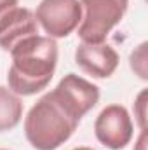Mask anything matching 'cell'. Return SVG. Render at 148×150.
I'll list each match as a JSON object with an SVG mask.
<instances>
[{"instance_id":"obj_1","label":"cell","mask_w":148,"mask_h":150,"mask_svg":"<svg viewBox=\"0 0 148 150\" xmlns=\"http://www.w3.org/2000/svg\"><path fill=\"white\" fill-rule=\"evenodd\" d=\"M12 65L7 74L9 89L18 96H32L45 89L56 72L58 44L51 37L33 35L11 51Z\"/></svg>"},{"instance_id":"obj_2","label":"cell","mask_w":148,"mask_h":150,"mask_svg":"<svg viewBox=\"0 0 148 150\" xmlns=\"http://www.w3.org/2000/svg\"><path fill=\"white\" fill-rule=\"evenodd\" d=\"M78 122L47 93L30 108L25 119V134L35 150H56L70 140Z\"/></svg>"},{"instance_id":"obj_3","label":"cell","mask_w":148,"mask_h":150,"mask_svg":"<svg viewBox=\"0 0 148 150\" xmlns=\"http://www.w3.org/2000/svg\"><path fill=\"white\" fill-rule=\"evenodd\" d=\"M82 19L78 37L87 44H101L122 21L129 0H80Z\"/></svg>"},{"instance_id":"obj_4","label":"cell","mask_w":148,"mask_h":150,"mask_svg":"<svg viewBox=\"0 0 148 150\" xmlns=\"http://www.w3.org/2000/svg\"><path fill=\"white\" fill-rule=\"evenodd\" d=\"M35 19L47 37L65 38L78 28L82 9L78 0H42L37 7Z\"/></svg>"},{"instance_id":"obj_5","label":"cell","mask_w":148,"mask_h":150,"mask_svg":"<svg viewBox=\"0 0 148 150\" xmlns=\"http://www.w3.org/2000/svg\"><path fill=\"white\" fill-rule=\"evenodd\" d=\"M51 94L77 120H82V117L99 101V87L75 74L65 75L51 91Z\"/></svg>"},{"instance_id":"obj_6","label":"cell","mask_w":148,"mask_h":150,"mask_svg":"<svg viewBox=\"0 0 148 150\" xmlns=\"http://www.w3.org/2000/svg\"><path fill=\"white\" fill-rule=\"evenodd\" d=\"M94 133L99 143L111 150H120L129 145L132 138V120L122 105H110L103 108L96 122Z\"/></svg>"},{"instance_id":"obj_7","label":"cell","mask_w":148,"mask_h":150,"mask_svg":"<svg viewBox=\"0 0 148 150\" xmlns=\"http://www.w3.org/2000/svg\"><path fill=\"white\" fill-rule=\"evenodd\" d=\"M75 63L94 79H108L118 67V54L111 45L105 42H82L75 51Z\"/></svg>"},{"instance_id":"obj_8","label":"cell","mask_w":148,"mask_h":150,"mask_svg":"<svg viewBox=\"0 0 148 150\" xmlns=\"http://www.w3.org/2000/svg\"><path fill=\"white\" fill-rule=\"evenodd\" d=\"M33 35H38V23L35 19V14L30 9L19 5L12 14V18L9 19L7 26L0 33V47L11 52L14 45Z\"/></svg>"},{"instance_id":"obj_9","label":"cell","mask_w":148,"mask_h":150,"mask_svg":"<svg viewBox=\"0 0 148 150\" xmlns=\"http://www.w3.org/2000/svg\"><path fill=\"white\" fill-rule=\"evenodd\" d=\"M23 117V101L9 87L0 86V133L14 129Z\"/></svg>"},{"instance_id":"obj_10","label":"cell","mask_w":148,"mask_h":150,"mask_svg":"<svg viewBox=\"0 0 148 150\" xmlns=\"http://www.w3.org/2000/svg\"><path fill=\"white\" fill-rule=\"evenodd\" d=\"M19 7V0H0V33Z\"/></svg>"},{"instance_id":"obj_11","label":"cell","mask_w":148,"mask_h":150,"mask_svg":"<svg viewBox=\"0 0 148 150\" xmlns=\"http://www.w3.org/2000/svg\"><path fill=\"white\" fill-rule=\"evenodd\" d=\"M145 98H147V91H143L141 94H140V98H138V101H136V105L140 107V112H138V120H140V126H141V131H145L147 129V124H145Z\"/></svg>"},{"instance_id":"obj_12","label":"cell","mask_w":148,"mask_h":150,"mask_svg":"<svg viewBox=\"0 0 148 150\" xmlns=\"http://www.w3.org/2000/svg\"><path fill=\"white\" fill-rule=\"evenodd\" d=\"M145 140H147V129H145V131L141 133V138H140V143H138V145H140V149H141V150L145 149Z\"/></svg>"},{"instance_id":"obj_13","label":"cell","mask_w":148,"mask_h":150,"mask_svg":"<svg viewBox=\"0 0 148 150\" xmlns=\"http://www.w3.org/2000/svg\"><path fill=\"white\" fill-rule=\"evenodd\" d=\"M73 150H92V149H89V147H78V149H73Z\"/></svg>"},{"instance_id":"obj_14","label":"cell","mask_w":148,"mask_h":150,"mask_svg":"<svg viewBox=\"0 0 148 150\" xmlns=\"http://www.w3.org/2000/svg\"><path fill=\"white\" fill-rule=\"evenodd\" d=\"M0 150H5V149H0Z\"/></svg>"}]
</instances>
